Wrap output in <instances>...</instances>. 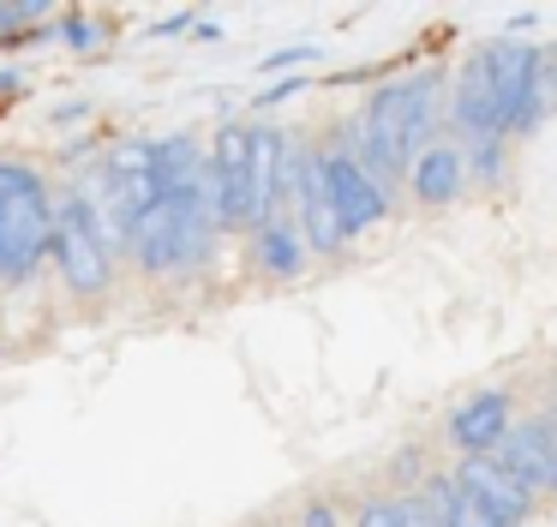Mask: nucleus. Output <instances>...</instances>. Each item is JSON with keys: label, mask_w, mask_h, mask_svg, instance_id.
Here are the masks:
<instances>
[{"label": "nucleus", "mask_w": 557, "mask_h": 527, "mask_svg": "<svg viewBox=\"0 0 557 527\" xmlns=\"http://www.w3.org/2000/svg\"><path fill=\"white\" fill-rule=\"evenodd\" d=\"M420 498H425V510L437 515V527H497L492 515H485V503L473 498V491L461 486L456 474H432V479H420Z\"/></svg>", "instance_id": "ddd939ff"}, {"label": "nucleus", "mask_w": 557, "mask_h": 527, "mask_svg": "<svg viewBox=\"0 0 557 527\" xmlns=\"http://www.w3.org/2000/svg\"><path fill=\"white\" fill-rule=\"evenodd\" d=\"M300 527H342V522H336V510H330V503H306Z\"/></svg>", "instance_id": "6ab92c4d"}, {"label": "nucleus", "mask_w": 557, "mask_h": 527, "mask_svg": "<svg viewBox=\"0 0 557 527\" xmlns=\"http://www.w3.org/2000/svg\"><path fill=\"white\" fill-rule=\"evenodd\" d=\"M306 234H300V222L294 216H276V222H264V228H252V264L264 275H276V282H294V275L306 270Z\"/></svg>", "instance_id": "f8f14e48"}, {"label": "nucleus", "mask_w": 557, "mask_h": 527, "mask_svg": "<svg viewBox=\"0 0 557 527\" xmlns=\"http://www.w3.org/2000/svg\"><path fill=\"white\" fill-rule=\"evenodd\" d=\"M54 216L42 174L30 162L0 156V282H30L42 258H54Z\"/></svg>", "instance_id": "7ed1b4c3"}, {"label": "nucleus", "mask_w": 557, "mask_h": 527, "mask_svg": "<svg viewBox=\"0 0 557 527\" xmlns=\"http://www.w3.org/2000/svg\"><path fill=\"white\" fill-rule=\"evenodd\" d=\"M468 180H473L468 144H461V138H437V144H425V150H420V162H413V174H408V192L425 204V210H449V204L468 192Z\"/></svg>", "instance_id": "9b49d317"}, {"label": "nucleus", "mask_w": 557, "mask_h": 527, "mask_svg": "<svg viewBox=\"0 0 557 527\" xmlns=\"http://www.w3.org/2000/svg\"><path fill=\"white\" fill-rule=\"evenodd\" d=\"M318 162H324L330 198H336V210H342L348 240H360L366 228H377L389 216V186L360 162V150H354V144H330V150H318Z\"/></svg>", "instance_id": "423d86ee"}, {"label": "nucleus", "mask_w": 557, "mask_h": 527, "mask_svg": "<svg viewBox=\"0 0 557 527\" xmlns=\"http://www.w3.org/2000/svg\"><path fill=\"white\" fill-rule=\"evenodd\" d=\"M468 168H473L480 180H492L497 168H504V138H473V144H468Z\"/></svg>", "instance_id": "2eb2a0df"}, {"label": "nucleus", "mask_w": 557, "mask_h": 527, "mask_svg": "<svg viewBox=\"0 0 557 527\" xmlns=\"http://www.w3.org/2000/svg\"><path fill=\"white\" fill-rule=\"evenodd\" d=\"M54 270H61L66 294H78V299L109 294V282H114L109 222L97 216V204L85 192H66L61 198V216H54Z\"/></svg>", "instance_id": "20e7f679"}, {"label": "nucleus", "mask_w": 557, "mask_h": 527, "mask_svg": "<svg viewBox=\"0 0 557 527\" xmlns=\"http://www.w3.org/2000/svg\"><path fill=\"white\" fill-rule=\"evenodd\" d=\"M300 60H318V54H312V48H282V54L258 60V72H282V66H300Z\"/></svg>", "instance_id": "a211bd4d"}, {"label": "nucleus", "mask_w": 557, "mask_h": 527, "mask_svg": "<svg viewBox=\"0 0 557 527\" xmlns=\"http://www.w3.org/2000/svg\"><path fill=\"white\" fill-rule=\"evenodd\" d=\"M516 431V407H509V390H480L449 414V443L468 455H497V443Z\"/></svg>", "instance_id": "9d476101"}, {"label": "nucleus", "mask_w": 557, "mask_h": 527, "mask_svg": "<svg viewBox=\"0 0 557 527\" xmlns=\"http://www.w3.org/2000/svg\"><path fill=\"white\" fill-rule=\"evenodd\" d=\"M354 527H401V503H396V498H372Z\"/></svg>", "instance_id": "dca6fc26"}, {"label": "nucleus", "mask_w": 557, "mask_h": 527, "mask_svg": "<svg viewBox=\"0 0 557 527\" xmlns=\"http://www.w3.org/2000/svg\"><path fill=\"white\" fill-rule=\"evenodd\" d=\"M545 72V48H528L516 36L485 42L473 60H461L456 96H449V126L461 144L473 138H516L521 114H528L533 90Z\"/></svg>", "instance_id": "f257e3e1"}, {"label": "nucleus", "mask_w": 557, "mask_h": 527, "mask_svg": "<svg viewBox=\"0 0 557 527\" xmlns=\"http://www.w3.org/2000/svg\"><path fill=\"white\" fill-rule=\"evenodd\" d=\"M294 222H300L306 246H312L318 258H336V252L348 246V228H342V210H336V198H330L318 150H300V162H294Z\"/></svg>", "instance_id": "0eeeda50"}, {"label": "nucleus", "mask_w": 557, "mask_h": 527, "mask_svg": "<svg viewBox=\"0 0 557 527\" xmlns=\"http://www.w3.org/2000/svg\"><path fill=\"white\" fill-rule=\"evenodd\" d=\"M437 90H444V72H413V78H396L384 90L366 96L360 126H354V150L372 168L384 186H396L401 174H413L425 144L437 126Z\"/></svg>", "instance_id": "f03ea898"}, {"label": "nucleus", "mask_w": 557, "mask_h": 527, "mask_svg": "<svg viewBox=\"0 0 557 527\" xmlns=\"http://www.w3.org/2000/svg\"><path fill=\"white\" fill-rule=\"evenodd\" d=\"M540 426H545V438L557 443V402H552V407H545V414H540Z\"/></svg>", "instance_id": "aec40b11"}, {"label": "nucleus", "mask_w": 557, "mask_h": 527, "mask_svg": "<svg viewBox=\"0 0 557 527\" xmlns=\"http://www.w3.org/2000/svg\"><path fill=\"white\" fill-rule=\"evenodd\" d=\"M42 0H0V36H13V30H30V24L42 19Z\"/></svg>", "instance_id": "4468645a"}, {"label": "nucleus", "mask_w": 557, "mask_h": 527, "mask_svg": "<svg viewBox=\"0 0 557 527\" xmlns=\"http://www.w3.org/2000/svg\"><path fill=\"white\" fill-rule=\"evenodd\" d=\"M205 162H210L216 228H252V126L246 120H222Z\"/></svg>", "instance_id": "39448f33"}, {"label": "nucleus", "mask_w": 557, "mask_h": 527, "mask_svg": "<svg viewBox=\"0 0 557 527\" xmlns=\"http://www.w3.org/2000/svg\"><path fill=\"white\" fill-rule=\"evenodd\" d=\"M294 162H300V144L282 126L258 120L252 126V228L282 216V198L294 192Z\"/></svg>", "instance_id": "6e6552de"}, {"label": "nucleus", "mask_w": 557, "mask_h": 527, "mask_svg": "<svg viewBox=\"0 0 557 527\" xmlns=\"http://www.w3.org/2000/svg\"><path fill=\"white\" fill-rule=\"evenodd\" d=\"M396 503H401V527H437V515L425 510L420 491H408V498H396Z\"/></svg>", "instance_id": "f3484780"}, {"label": "nucleus", "mask_w": 557, "mask_h": 527, "mask_svg": "<svg viewBox=\"0 0 557 527\" xmlns=\"http://www.w3.org/2000/svg\"><path fill=\"white\" fill-rule=\"evenodd\" d=\"M456 479L485 503V515H492L497 527H521L533 510H540V491H533L528 479L509 474V467L497 462V455H468V462L456 467Z\"/></svg>", "instance_id": "1a4fd4ad"}]
</instances>
